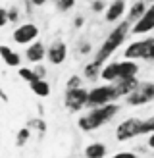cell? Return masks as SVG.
I'll use <instances>...</instances> for the list:
<instances>
[{"mask_svg":"<svg viewBox=\"0 0 154 158\" xmlns=\"http://www.w3.org/2000/svg\"><path fill=\"white\" fill-rule=\"evenodd\" d=\"M31 131H33V129L25 125V127H21L18 133H15V147H25L27 141L31 139Z\"/></svg>","mask_w":154,"mask_h":158,"instance_id":"603a6c76","label":"cell"},{"mask_svg":"<svg viewBox=\"0 0 154 158\" xmlns=\"http://www.w3.org/2000/svg\"><path fill=\"white\" fill-rule=\"evenodd\" d=\"M79 52H81V54H89V52H91V44H89V43H83V44L79 46Z\"/></svg>","mask_w":154,"mask_h":158,"instance_id":"4dcf8cb0","label":"cell"},{"mask_svg":"<svg viewBox=\"0 0 154 158\" xmlns=\"http://www.w3.org/2000/svg\"><path fill=\"white\" fill-rule=\"evenodd\" d=\"M0 58L4 60V64L8 68H19L21 66V56L6 44H0Z\"/></svg>","mask_w":154,"mask_h":158,"instance_id":"5bb4252c","label":"cell"},{"mask_svg":"<svg viewBox=\"0 0 154 158\" xmlns=\"http://www.w3.org/2000/svg\"><path fill=\"white\" fill-rule=\"evenodd\" d=\"M35 6H43V4H46V0H31Z\"/></svg>","mask_w":154,"mask_h":158,"instance_id":"e575fe53","label":"cell"},{"mask_svg":"<svg viewBox=\"0 0 154 158\" xmlns=\"http://www.w3.org/2000/svg\"><path fill=\"white\" fill-rule=\"evenodd\" d=\"M116 85V93H118V97H127V94H131L137 85H139V79L137 77H123V79H118V81H114Z\"/></svg>","mask_w":154,"mask_h":158,"instance_id":"4fadbf2b","label":"cell"},{"mask_svg":"<svg viewBox=\"0 0 154 158\" xmlns=\"http://www.w3.org/2000/svg\"><path fill=\"white\" fill-rule=\"evenodd\" d=\"M118 69H120V77H118V79H123V77H137V73H139V64H137V60L125 58L123 62H118Z\"/></svg>","mask_w":154,"mask_h":158,"instance_id":"9a60e30c","label":"cell"},{"mask_svg":"<svg viewBox=\"0 0 154 158\" xmlns=\"http://www.w3.org/2000/svg\"><path fill=\"white\" fill-rule=\"evenodd\" d=\"M141 122L143 120H139V118H127L121 123H118V127H116V139L120 143H127V141L139 137L141 135Z\"/></svg>","mask_w":154,"mask_h":158,"instance_id":"8992f818","label":"cell"},{"mask_svg":"<svg viewBox=\"0 0 154 158\" xmlns=\"http://www.w3.org/2000/svg\"><path fill=\"white\" fill-rule=\"evenodd\" d=\"M25 58L31 62V64H41V62L46 58V48L41 41H33L31 44H27L25 50Z\"/></svg>","mask_w":154,"mask_h":158,"instance_id":"7c38bea8","label":"cell"},{"mask_svg":"<svg viewBox=\"0 0 154 158\" xmlns=\"http://www.w3.org/2000/svg\"><path fill=\"white\" fill-rule=\"evenodd\" d=\"M110 158H139L135 152H131V151H121V152H116V154H112Z\"/></svg>","mask_w":154,"mask_h":158,"instance_id":"f1b7e54d","label":"cell"},{"mask_svg":"<svg viewBox=\"0 0 154 158\" xmlns=\"http://www.w3.org/2000/svg\"><path fill=\"white\" fill-rule=\"evenodd\" d=\"M29 87H31V91H33L38 98L50 97V83L46 81L44 77L43 79H37V81H33V83H29Z\"/></svg>","mask_w":154,"mask_h":158,"instance_id":"d6986e66","label":"cell"},{"mask_svg":"<svg viewBox=\"0 0 154 158\" xmlns=\"http://www.w3.org/2000/svg\"><path fill=\"white\" fill-rule=\"evenodd\" d=\"M0 100H2V102H8V94L4 93V89H2V87H0Z\"/></svg>","mask_w":154,"mask_h":158,"instance_id":"836d02e7","label":"cell"},{"mask_svg":"<svg viewBox=\"0 0 154 158\" xmlns=\"http://www.w3.org/2000/svg\"><path fill=\"white\" fill-rule=\"evenodd\" d=\"M89 102V91L85 87H77V89H69L66 91L64 97V104L69 112H81Z\"/></svg>","mask_w":154,"mask_h":158,"instance_id":"52a82bcc","label":"cell"},{"mask_svg":"<svg viewBox=\"0 0 154 158\" xmlns=\"http://www.w3.org/2000/svg\"><path fill=\"white\" fill-rule=\"evenodd\" d=\"M131 25L133 23H129V21H123V23H120L118 27H116L110 35L106 37V41L102 43V46L96 50V54H95V62H98L100 66H104L106 62H108V58L112 56V54L120 48V46L123 44V41H125V37H127V33L131 31Z\"/></svg>","mask_w":154,"mask_h":158,"instance_id":"7a4b0ae2","label":"cell"},{"mask_svg":"<svg viewBox=\"0 0 154 158\" xmlns=\"http://www.w3.org/2000/svg\"><path fill=\"white\" fill-rule=\"evenodd\" d=\"M150 133H154V116L141 122V135H150Z\"/></svg>","mask_w":154,"mask_h":158,"instance_id":"cb8c5ba5","label":"cell"},{"mask_svg":"<svg viewBox=\"0 0 154 158\" xmlns=\"http://www.w3.org/2000/svg\"><path fill=\"white\" fill-rule=\"evenodd\" d=\"M118 112H120V104L108 102V104H104V106L91 108L87 114L77 120V125H79L81 131H95L98 127H102V125H106L108 122H112Z\"/></svg>","mask_w":154,"mask_h":158,"instance_id":"6da1fadb","label":"cell"},{"mask_svg":"<svg viewBox=\"0 0 154 158\" xmlns=\"http://www.w3.org/2000/svg\"><path fill=\"white\" fill-rule=\"evenodd\" d=\"M120 97L116 93V85H98L92 87L89 91V108H96V106H104L108 102H116Z\"/></svg>","mask_w":154,"mask_h":158,"instance_id":"277c9868","label":"cell"},{"mask_svg":"<svg viewBox=\"0 0 154 158\" xmlns=\"http://www.w3.org/2000/svg\"><path fill=\"white\" fill-rule=\"evenodd\" d=\"M129 106H146L154 100V81H139L137 89L125 97Z\"/></svg>","mask_w":154,"mask_h":158,"instance_id":"5b68a950","label":"cell"},{"mask_svg":"<svg viewBox=\"0 0 154 158\" xmlns=\"http://www.w3.org/2000/svg\"><path fill=\"white\" fill-rule=\"evenodd\" d=\"M104 8H106V4H104V0H95V2L91 4V10L95 12V14H100V12H106Z\"/></svg>","mask_w":154,"mask_h":158,"instance_id":"4316f807","label":"cell"},{"mask_svg":"<svg viewBox=\"0 0 154 158\" xmlns=\"http://www.w3.org/2000/svg\"><path fill=\"white\" fill-rule=\"evenodd\" d=\"M66 58H67V44L64 41H54L48 48H46V60H48L52 66L64 64Z\"/></svg>","mask_w":154,"mask_h":158,"instance_id":"30bf717a","label":"cell"},{"mask_svg":"<svg viewBox=\"0 0 154 158\" xmlns=\"http://www.w3.org/2000/svg\"><path fill=\"white\" fill-rule=\"evenodd\" d=\"M146 147L154 151V133H150V135H148V141H146Z\"/></svg>","mask_w":154,"mask_h":158,"instance_id":"d6a6232c","label":"cell"},{"mask_svg":"<svg viewBox=\"0 0 154 158\" xmlns=\"http://www.w3.org/2000/svg\"><path fill=\"white\" fill-rule=\"evenodd\" d=\"M56 2V8L60 12H69L75 6V0H54Z\"/></svg>","mask_w":154,"mask_h":158,"instance_id":"484cf974","label":"cell"},{"mask_svg":"<svg viewBox=\"0 0 154 158\" xmlns=\"http://www.w3.org/2000/svg\"><path fill=\"white\" fill-rule=\"evenodd\" d=\"M100 69H102V66L92 60V62H89V64L85 66L83 75H85V79H89V81H95L96 77H100Z\"/></svg>","mask_w":154,"mask_h":158,"instance_id":"ffe728a7","label":"cell"},{"mask_svg":"<svg viewBox=\"0 0 154 158\" xmlns=\"http://www.w3.org/2000/svg\"><path fill=\"white\" fill-rule=\"evenodd\" d=\"M18 73H19V77L23 79V81H27V83H33V81H37V79H43L35 68H23V66H19Z\"/></svg>","mask_w":154,"mask_h":158,"instance_id":"44dd1931","label":"cell"},{"mask_svg":"<svg viewBox=\"0 0 154 158\" xmlns=\"http://www.w3.org/2000/svg\"><path fill=\"white\" fill-rule=\"evenodd\" d=\"M108 148L100 141H92L91 145L85 147V158H106Z\"/></svg>","mask_w":154,"mask_h":158,"instance_id":"2e32d148","label":"cell"},{"mask_svg":"<svg viewBox=\"0 0 154 158\" xmlns=\"http://www.w3.org/2000/svg\"><path fill=\"white\" fill-rule=\"evenodd\" d=\"M8 8H0V27H4L8 25Z\"/></svg>","mask_w":154,"mask_h":158,"instance_id":"f546056e","label":"cell"},{"mask_svg":"<svg viewBox=\"0 0 154 158\" xmlns=\"http://www.w3.org/2000/svg\"><path fill=\"white\" fill-rule=\"evenodd\" d=\"M18 19H19L18 8H8V21H10V23H15Z\"/></svg>","mask_w":154,"mask_h":158,"instance_id":"83f0119b","label":"cell"},{"mask_svg":"<svg viewBox=\"0 0 154 158\" xmlns=\"http://www.w3.org/2000/svg\"><path fill=\"white\" fill-rule=\"evenodd\" d=\"M144 12H146V4H144V0H137V2H133V4L127 8V21H129V23H135Z\"/></svg>","mask_w":154,"mask_h":158,"instance_id":"ac0fdd59","label":"cell"},{"mask_svg":"<svg viewBox=\"0 0 154 158\" xmlns=\"http://www.w3.org/2000/svg\"><path fill=\"white\" fill-rule=\"evenodd\" d=\"M100 77L108 83H114L118 81L120 77V69H118V62H110V64H104L102 69H100Z\"/></svg>","mask_w":154,"mask_h":158,"instance_id":"e0dca14e","label":"cell"},{"mask_svg":"<svg viewBox=\"0 0 154 158\" xmlns=\"http://www.w3.org/2000/svg\"><path fill=\"white\" fill-rule=\"evenodd\" d=\"M27 127H31L33 131H37L38 135L43 137L46 133V122L43 118H31V120H27Z\"/></svg>","mask_w":154,"mask_h":158,"instance_id":"7402d4cb","label":"cell"},{"mask_svg":"<svg viewBox=\"0 0 154 158\" xmlns=\"http://www.w3.org/2000/svg\"><path fill=\"white\" fill-rule=\"evenodd\" d=\"M83 21H85V19L81 18V15H77V18L73 19V25H75L77 29H79V27H83Z\"/></svg>","mask_w":154,"mask_h":158,"instance_id":"1f68e13d","label":"cell"},{"mask_svg":"<svg viewBox=\"0 0 154 158\" xmlns=\"http://www.w3.org/2000/svg\"><path fill=\"white\" fill-rule=\"evenodd\" d=\"M127 12V2L125 0H112L110 6H106V12H104V19L108 23H114L123 18V14Z\"/></svg>","mask_w":154,"mask_h":158,"instance_id":"8fae6325","label":"cell"},{"mask_svg":"<svg viewBox=\"0 0 154 158\" xmlns=\"http://www.w3.org/2000/svg\"><path fill=\"white\" fill-rule=\"evenodd\" d=\"M144 2H154V0H144Z\"/></svg>","mask_w":154,"mask_h":158,"instance_id":"d590c367","label":"cell"},{"mask_svg":"<svg viewBox=\"0 0 154 158\" xmlns=\"http://www.w3.org/2000/svg\"><path fill=\"white\" fill-rule=\"evenodd\" d=\"M77 87H83V79L79 77V75H71L66 81V91H69V89H77Z\"/></svg>","mask_w":154,"mask_h":158,"instance_id":"d4e9b609","label":"cell"},{"mask_svg":"<svg viewBox=\"0 0 154 158\" xmlns=\"http://www.w3.org/2000/svg\"><path fill=\"white\" fill-rule=\"evenodd\" d=\"M38 39V27L35 25V23H21L19 27L14 29V41L18 44H31L33 41H37Z\"/></svg>","mask_w":154,"mask_h":158,"instance_id":"ba28073f","label":"cell"},{"mask_svg":"<svg viewBox=\"0 0 154 158\" xmlns=\"http://www.w3.org/2000/svg\"><path fill=\"white\" fill-rule=\"evenodd\" d=\"M123 58L129 60H144V62H154V37L143 39V41H133L125 46Z\"/></svg>","mask_w":154,"mask_h":158,"instance_id":"3957f363","label":"cell"},{"mask_svg":"<svg viewBox=\"0 0 154 158\" xmlns=\"http://www.w3.org/2000/svg\"><path fill=\"white\" fill-rule=\"evenodd\" d=\"M150 31H154V2L146 8V12L131 25V33L133 35H146V33H150Z\"/></svg>","mask_w":154,"mask_h":158,"instance_id":"9c48e42d","label":"cell"}]
</instances>
